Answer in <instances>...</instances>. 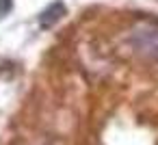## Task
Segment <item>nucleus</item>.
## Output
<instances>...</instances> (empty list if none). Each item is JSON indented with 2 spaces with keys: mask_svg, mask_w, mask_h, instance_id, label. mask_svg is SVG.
<instances>
[{
  "mask_svg": "<svg viewBox=\"0 0 158 145\" xmlns=\"http://www.w3.org/2000/svg\"><path fill=\"white\" fill-rule=\"evenodd\" d=\"M65 13H67V11H65V5L61 2V0L52 2V5L39 15V24H41V28H52V26H54Z\"/></svg>",
  "mask_w": 158,
  "mask_h": 145,
  "instance_id": "f03ea898",
  "label": "nucleus"
},
{
  "mask_svg": "<svg viewBox=\"0 0 158 145\" xmlns=\"http://www.w3.org/2000/svg\"><path fill=\"white\" fill-rule=\"evenodd\" d=\"M130 46L134 54L158 61V20H139L130 28Z\"/></svg>",
  "mask_w": 158,
  "mask_h": 145,
  "instance_id": "f257e3e1",
  "label": "nucleus"
},
{
  "mask_svg": "<svg viewBox=\"0 0 158 145\" xmlns=\"http://www.w3.org/2000/svg\"><path fill=\"white\" fill-rule=\"evenodd\" d=\"M13 9V0H0V18H5Z\"/></svg>",
  "mask_w": 158,
  "mask_h": 145,
  "instance_id": "7ed1b4c3",
  "label": "nucleus"
}]
</instances>
